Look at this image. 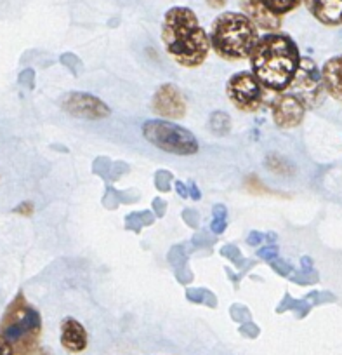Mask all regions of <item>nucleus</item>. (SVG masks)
<instances>
[{
	"label": "nucleus",
	"mask_w": 342,
	"mask_h": 355,
	"mask_svg": "<svg viewBox=\"0 0 342 355\" xmlns=\"http://www.w3.org/2000/svg\"><path fill=\"white\" fill-rule=\"evenodd\" d=\"M15 211L18 214H23V216H30V214L33 213V204L32 202H23L21 206L16 207Z\"/></svg>",
	"instance_id": "obj_41"
},
{
	"label": "nucleus",
	"mask_w": 342,
	"mask_h": 355,
	"mask_svg": "<svg viewBox=\"0 0 342 355\" xmlns=\"http://www.w3.org/2000/svg\"><path fill=\"white\" fill-rule=\"evenodd\" d=\"M208 40L224 60H247L259 40L258 26L242 12H222L212 23Z\"/></svg>",
	"instance_id": "obj_3"
},
{
	"label": "nucleus",
	"mask_w": 342,
	"mask_h": 355,
	"mask_svg": "<svg viewBox=\"0 0 342 355\" xmlns=\"http://www.w3.org/2000/svg\"><path fill=\"white\" fill-rule=\"evenodd\" d=\"M183 218H184V221H186V223H188V227H191V228H197L198 227V220H200V216H198L197 211L186 209L183 213Z\"/></svg>",
	"instance_id": "obj_33"
},
{
	"label": "nucleus",
	"mask_w": 342,
	"mask_h": 355,
	"mask_svg": "<svg viewBox=\"0 0 342 355\" xmlns=\"http://www.w3.org/2000/svg\"><path fill=\"white\" fill-rule=\"evenodd\" d=\"M226 216H228V211H226L224 206L219 204V206L214 207V220H212L210 223L212 234L219 235L226 230V225H228L226 223Z\"/></svg>",
	"instance_id": "obj_20"
},
{
	"label": "nucleus",
	"mask_w": 342,
	"mask_h": 355,
	"mask_svg": "<svg viewBox=\"0 0 342 355\" xmlns=\"http://www.w3.org/2000/svg\"><path fill=\"white\" fill-rule=\"evenodd\" d=\"M0 355H15V348L2 334H0Z\"/></svg>",
	"instance_id": "obj_37"
},
{
	"label": "nucleus",
	"mask_w": 342,
	"mask_h": 355,
	"mask_svg": "<svg viewBox=\"0 0 342 355\" xmlns=\"http://www.w3.org/2000/svg\"><path fill=\"white\" fill-rule=\"evenodd\" d=\"M61 107L64 112L75 115V117L91 119V121H98V119H105L109 115V108L106 107V103L87 93L66 94L61 100Z\"/></svg>",
	"instance_id": "obj_8"
},
{
	"label": "nucleus",
	"mask_w": 342,
	"mask_h": 355,
	"mask_svg": "<svg viewBox=\"0 0 342 355\" xmlns=\"http://www.w3.org/2000/svg\"><path fill=\"white\" fill-rule=\"evenodd\" d=\"M251 64L254 77L269 91L289 89L300 63L297 44L283 33H268L259 37L251 53Z\"/></svg>",
	"instance_id": "obj_1"
},
{
	"label": "nucleus",
	"mask_w": 342,
	"mask_h": 355,
	"mask_svg": "<svg viewBox=\"0 0 342 355\" xmlns=\"http://www.w3.org/2000/svg\"><path fill=\"white\" fill-rule=\"evenodd\" d=\"M247 187H249V190H254V192H266L264 187H262L261 183H259L258 176H249Z\"/></svg>",
	"instance_id": "obj_38"
},
{
	"label": "nucleus",
	"mask_w": 342,
	"mask_h": 355,
	"mask_svg": "<svg viewBox=\"0 0 342 355\" xmlns=\"http://www.w3.org/2000/svg\"><path fill=\"white\" fill-rule=\"evenodd\" d=\"M303 270H313V261H311V258H307V256L303 258Z\"/></svg>",
	"instance_id": "obj_45"
},
{
	"label": "nucleus",
	"mask_w": 342,
	"mask_h": 355,
	"mask_svg": "<svg viewBox=\"0 0 342 355\" xmlns=\"http://www.w3.org/2000/svg\"><path fill=\"white\" fill-rule=\"evenodd\" d=\"M162 40L181 67H200L210 51V40L190 8H172L163 16Z\"/></svg>",
	"instance_id": "obj_2"
},
{
	"label": "nucleus",
	"mask_w": 342,
	"mask_h": 355,
	"mask_svg": "<svg viewBox=\"0 0 342 355\" xmlns=\"http://www.w3.org/2000/svg\"><path fill=\"white\" fill-rule=\"evenodd\" d=\"M125 228L132 232H141L143 227H148L153 223L155 216L150 211H138V213H131L125 218Z\"/></svg>",
	"instance_id": "obj_16"
},
{
	"label": "nucleus",
	"mask_w": 342,
	"mask_h": 355,
	"mask_svg": "<svg viewBox=\"0 0 342 355\" xmlns=\"http://www.w3.org/2000/svg\"><path fill=\"white\" fill-rule=\"evenodd\" d=\"M212 242V239L207 237V234H204V232H200V234L195 235L193 239V244L198 245V248H201V245H208Z\"/></svg>",
	"instance_id": "obj_40"
},
{
	"label": "nucleus",
	"mask_w": 342,
	"mask_h": 355,
	"mask_svg": "<svg viewBox=\"0 0 342 355\" xmlns=\"http://www.w3.org/2000/svg\"><path fill=\"white\" fill-rule=\"evenodd\" d=\"M325 93L342 103V56L330 58L321 68Z\"/></svg>",
	"instance_id": "obj_14"
},
{
	"label": "nucleus",
	"mask_w": 342,
	"mask_h": 355,
	"mask_svg": "<svg viewBox=\"0 0 342 355\" xmlns=\"http://www.w3.org/2000/svg\"><path fill=\"white\" fill-rule=\"evenodd\" d=\"M240 8L255 26L266 30V32L275 33L282 26V16L273 15L269 9L261 4V0H240Z\"/></svg>",
	"instance_id": "obj_11"
},
{
	"label": "nucleus",
	"mask_w": 342,
	"mask_h": 355,
	"mask_svg": "<svg viewBox=\"0 0 342 355\" xmlns=\"http://www.w3.org/2000/svg\"><path fill=\"white\" fill-rule=\"evenodd\" d=\"M176 190L177 193H179V197H183V199H188V197H190V193H188V185H184L183 182H176Z\"/></svg>",
	"instance_id": "obj_43"
},
{
	"label": "nucleus",
	"mask_w": 342,
	"mask_h": 355,
	"mask_svg": "<svg viewBox=\"0 0 342 355\" xmlns=\"http://www.w3.org/2000/svg\"><path fill=\"white\" fill-rule=\"evenodd\" d=\"M106 196L105 199H102V202H105L106 207H109V209H113V207H117L118 204H120V200H118V192L117 190H113V189H108L106 190Z\"/></svg>",
	"instance_id": "obj_29"
},
{
	"label": "nucleus",
	"mask_w": 342,
	"mask_h": 355,
	"mask_svg": "<svg viewBox=\"0 0 342 355\" xmlns=\"http://www.w3.org/2000/svg\"><path fill=\"white\" fill-rule=\"evenodd\" d=\"M109 169H111V164H109L108 159H98L94 162V173L96 174H101V176H108Z\"/></svg>",
	"instance_id": "obj_30"
},
{
	"label": "nucleus",
	"mask_w": 342,
	"mask_h": 355,
	"mask_svg": "<svg viewBox=\"0 0 342 355\" xmlns=\"http://www.w3.org/2000/svg\"><path fill=\"white\" fill-rule=\"evenodd\" d=\"M292 281L297 284H314L318 282V274L314 270H303L300 274L292 275Z\"/></svg>",
	"instance_id": "obj_24"
},
{
	"label": "nucleus",
	"mask_w": 342,
	"mask_h": 355,
	"mask_svg": "<svg viewBox=\"0 0 342 355\" xmlns=\"http://www.w3.org/2000/svg\"><path fill=\"white\" fill-rule=\"evenodd\" d=\"M264 241V235L261 234V232H251L247 237V244L249 245H259L261 242Z\"/></svg>",
	"instance_id": "obj_39"
},
{
	"label": "nucleus",
	"mask_w": 342,
	"mask_h": 355,
	"mask_svg": "<svg viewBox=\"0 0 342 355\" xmlns=\"http://www.w3.org/2000/svg\"><path fill=\"white\" fill-rule=\"evenodd\" d=\"M306 115V107L292 94H280L273 101V121L278 128L292 129L303 122Z\"/></svg>",
	"instance_id": "obj_10"
},
{
	"label": "nucleus",
	"mask_w": 342,
	"mask_h": 355,
	"mask_svg": "<svg viewBox=\"0 0 342 355\" xmlns=\"http://www.w3.org/2000/svg\"><path fill=\"white\" fill-rule=\"evenodd\" d=\"M61 345H63L64 350L71 352V354H80L87 348V331L73 317H66L61 322Z\"/></svg>",
	"instance_id": "obj_12"
},
{
	"label": "nucleus",
	"mask_w": 342,
	"mask_h": 355,
	"mask_svg": "<svg viewBox=\"0 0 342 355\" xmlns=\"http://www.w3.org/2000/svg\"><path fill=\"white\" fill-rule=\"evenodd\" d=\"M240 333L247 338H255L259 334V327L255 324H252L251 320L249 322H244L240 327Z\"/></svg>",
	"instance_id": "obj_32"
},
{
	"label": "nucleus",
	"mask_w": 342,
	"mask_h": 355,
	"mask_svg": "<svg viewBox=\"0 0 342 355\" xmlns=\"http://www.w3.org/2000/svg\"><path fill=\"white\" fill-rule=\"evenodd\" d=\"M153 112L167 119H183L186 115V101L174 84H163L153 96Z\"/></svg>",
	"instance_id": "obj_9"
},
{
	"label": "nucleus",
	"mask_w": 342,
	"mask_h": 355,
	"mask_svg": "<svg viewBox=\"0 0 342 355\" xmlns=\"http://www.w3.org/2000/svg\"><path fill=\"white\" fill-rule=\"evenodd\" d=\"M210 129L217 136H224L231 129V117L224 112H215L210 117Z\"/></svg>",
	"instance_id": "obj_19"
},
{
	"label": "nucleus",
	"mask_w": 342,
	"mask_h": 355,
	"mask_svg": "<svg viewBox=\"0 0 342 355\" xmlns=\"http://www.w3.org/2000/svg\"><path fill=\"white\" fill-rule=\"evenodd\" d=\"M264 241L266 242H275L276 241V235L275 234H266L264 235Z\"/></svg>",
	"instance_id": "obj_46"
},
{
	"label": "nucleus",
	"mask_w": 342,
	"mask_h": 355,
	"mask_svg": "<svg viewBox=\"0 0 342 355\" xmlns=\"http://www.w3.org/2000/svg\"><path fill=\"white\" fill-rule=\"evenodd\" d=\"M226 94L242 112H258L264 103V87L252 71H238L226 84Z\"/></svg>",
	"instance_id": "obj_7"
},
{
	"label": "nucleus",
	"mask_w": 342,
	"mask_h": 355,
	"mask_svg": "<svg viewBox=\"0 0 342 355\" xmlns=\"http://www.w3.org/2000/svg\"><path fill=\"white\" fill-rule=\"evenodd\" d=\"M40 331H42L40 313L26 302L25 295L19 293L2 317L0 334L12 345L15 355H37L40 352Z\"/></svg>",
	"instance_id": "obj_4"
},
{
	"label": "nucleus",
	"mask_w": 342,
	"mask_h": 355,
	"mask_svg": "<svg viewBox=\"0 0 342 355\" xmlns=\"http://www.w3.org/2000/svg\"><path fill=\"white\" fill-rule=\"evenodd\" d=\"M221 254L224 256V258L230 259L233 265H237V266H244L245 265V258L242 256L240 249L235 248V245H224V248L221 249Z\"/></svg>",
	"instance_id": "obj_21"
},
{
	"label": "nucleus",
	"mask_w": 342,
	"mask_h": 355,
	"mask_svg": "<svg viewBox=\"0 0 342 355\" xmlns=\"http://www.w3.org/2000/svg\"><path fill=\"white\" fill-rule=\"evenodd\" d=\"M266 166H268L271 171H275V173H290V171L285 167V164L275 155H271L268 160H266Z\"/></svg>",
	"instance_id": "obj_28"
},
{
	"label": "nucleus",
	"mask_w": 342,
	"mask_h": 355,
	"mask_svg": "<svg viewBox=\"0 0 342 355\" xmlns=\"http://www.w3.org/2000/svg\"><path fill=\"white\" fill-rule=\"evenodd\" d=\"M188 252H190V251H186V249H184V245H176V248L170 249L169 261L172 263V265H176V266L186 265Z\"/></svg>",
	"instance_id": "obj_23"
},
{
	"label": "nucleus",
	"mask_w": 342,
	"mask_h": 355,
	"mask_svg": "<svg viewBox=\"0 0 342 355\" xmlns=\"http://www.w3.org/2000/svg\"><path fill=\"white\" fill-rule=\"evenodd\" d=\"M309 303H306V300H294L290 295H285V298H283V302L280 303V306L276 309V312L282 313V312H289V310H296L297 315L299 317H304L307 312H309Z\"/></svg>",
	"instance_id": "obj_18"
},
{
	"label": "nucleus",
	"mask_w": 342,
	"mask_h": 355,
	"mask_svg": "<svg viewBox=\"0 0 342 355\" xmlns=\"http://www.w3.org/2000/svg\"><path fill=\"white\" fill-rule=\"evenodd\" d=\"M186 298L190 300L191 303H197V305H207L212 306V309L217 306V298H215L210 291H207V289L190 288L186 291Z\"/></svg>",
	"instance_id": "obj_17"
},
{
	"label": "nucleus",
	"mask_w": 342,
	"mask_h": 355,
	"mask_svg": "<svg viewBox=\"0 0 342 355\" xmlns=\"http://www.w3.org/2000/svg\"><path fill=\"white\" fill-rule=\"evenodd\" d=\"M143 135L156 148L174 155H193L200 148L193 132L174 122L148 121L143 125Z\"/></svg>",
	"instance_id": "obj_5"
},
{
	"label": "nucleus",
	"mask_w": 342,
	"mask_h": 355,
	"mask_svg": "<svg viewBox=\"0 0 342 355\" xmlns=\"http://www.w3.org/2000/svg\"><path fill=\"white\" fill-rule=\"evenodd\" d=\"M172 178V173H169V171H159V173L155 174V187L160 192H169Z\"/></svg>",
	"instance_id": "obj_22"
},
{
	"label": "nucleus",
	"mask_w": 342,
	"mask_h": 355,
	"mask_svg": "<svg viewBox=\"0 0 342 355\" xmlns=\"http://www.w3.org/2000/svg\"><path fill=\"white\" fill-rule=\"evenodd\" d=\"M226 2H228V0H207V4L210 6V8H214V9L224 8Z\"/></svg>",
	"instance_id": "obj_44"
},
{
	"label": "nucleus",
	"mask_w": 342,
	"mask_h": 355,
	"mask_svg": "<svg viewBox=\"0 0 342 355\" xmlns=\"http://www.w3.org/2000/svg\"><path fill=\"white\" fill-rule=\"evenodd\" d=\"M176 274H177V281H179L181 284H188V282H191V279H193V275H191V272L188 270L186 265L176 266Z\"/></svg>",
	"instance_id": "obj_31"
},
{
	"label": "nucleus",
	"mask_w": 342,
	"mask_h": 355,
	"mask_svg": "<svg viewBox=\"0 0 342 355\" xmlns=\"http://www.w3.org/2000/svg\"><path fill=\"white\" fill-rule=\"evenodd\" d=\"M230 313L235 320H238V322H249V320H251V312H249V310L242 305L231 306Z\"/></svg>",
	"instance_id": "obj_25"
},
{
	"label": "nucleus",
	"mask_w": 342,
	"mask_h": 355,
	"mask_svg": "<svg viewBox=\"0 0 342 355\" xmlns=\"http://www.w3.org/2000/svg\"><path fill=\"white\" fill-rule=\"evenodd\" d=\"M129 167L125 166L124 162H117V164H111V169H109L108 176H111V180H118V176L124 173H127Z\"/></svg>",
	"instance_id": "obj_35"
},
{
	"label": "nucleus",
	"mask_w": 342,
	"mask_h": 355,
	"mask_svg": "<svg viewBox=\"0 0 342 355\" xmlns=\"http://www.w3.org/2000/svg\"><path fill=\"white\" fill-rule=\"evenodd\" d=\"M303 0H261V4L276 16H283L300 6Z\"/></svg>",
	"instance_id": "obj_15"
},
{
	"label": "nucleus",
	"mask_w": 342,
	"mask_h": 355,
	"mask_svg": "<svg viewBox=\"0 0 342 355\" xmlns=\"http://www.w3.org/2000/svg\"><path fill=\"white\" fill-rule=\"evenodd\" d=\"M258 256L261 259H266V261H273V259L278 256V248L275 244L271 245H266V248H261L258 251Z\"/></svg>",
	"instance_id": "obj_27"
},
{
	"label": "nucleus",
	"mask_w": 342,
	"mask_h": 355,
	"mask_svg": "<svg viewBox=\"0 0 342 355\" xmlns=\"http://www.w3.org/2000/svg\"><path fill=\"white\" fill-rule=\"evenodd\" d=\"M61 61H63V64H66V67L70 68L73 73H78V67H80V61H78L77 58L73 56V54H64V56L61 58Z\"/></svg>",
	"instance_id": "obj_34"
},
{
	"label": "nucleus",
	"mask_w": 342,
	"mask_h": 355,
	"mask_svg": "<svg viewBox=\"0 0 342 355\" xmlns=\"http://www.w3.org/2000/svg\"><path fill=\"white\" fill-rule=\"evenodd\" d=\"M307 11L327 26L342 25V0H304Z\"/></svg>",
	"instance_id": "obj_13"
},
{
	"label": "nucleus",
	"mask_w": 342,
	"mask_h": 355,
	"mask_svg": "<svg viewBox=\"0 0 342 355\" xmlns=\"http://www.w3.org/2000/svg\"><path fill=\"white\" fill-rule=\"evenodd\" d=\"M271 268L276 272V274L282 275V277H287V275L292 274V266H290L287 261H283V259H276V258L273 259Z\"/></svg>",
	"instance_id": "obj_26"
},
{
	"label": "nucleus",
	"mask_w": 342,
	"mask_h": 355,
	"mask_svg": "<svg viewBox=\"0 0 342 355\" xmlns=\"http://www.w3.org/2000/svg\"><path fill=\"white\" fill-rule=\"evenodd\" d=\"M290 94L296 96L306 108H316L323 103L325 87L321 70L311 58H300L299 68L289 85Z\"/></svg>",
	"instance_id": "obj_6"
},
{
	"label": "nucleus",
	"mask_w": 342,
	"mask_h": 355,
	"mask_svg": "<svg viewBox=\"0 0 342 355\" xmlns=\"http://www.w3.org/2000/svg\"><path fill=\"white\" fill-rule=\"evenodd\" d=\"M153 211H155L156 218H162L165 216V211H167V202L162 199H155L153 200Z\"/></svg>",
	"instance_id": "obj_36"
},
{
	"label": "nucleus",
	"mask_w": 342,
	"mask_h": 355,
	"mask_svg": "<svg viewBox=\"0 0 342 355\" xmlns=\"http://www.w3.org/2000/svg\"><path fill=\"white\" fill-rule=\"evenodd\" d=\"M188 193H190V197L193 200H200V197H201V193H200V190H198V187L195 185L193 182L190 183V185H188Z\"/></svg>",
	"instance_id": "obj_42"
}]
</instances>
